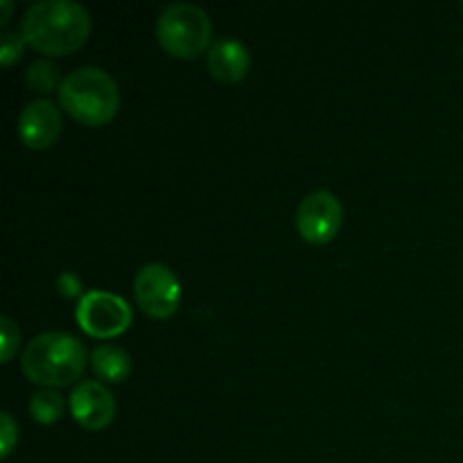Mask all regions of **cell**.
Wrapping results in <instances>:
<instances>
[{
    "label": "cell",
    "instance_id": "cell-16",
    "mask_svg": "<svg viewBox=\"0 0 463 463\" xmlns=\"http://www.w3.org/2000/svg\"><path fill=\"white\" fill-rule=\"evenodd\" d=\"M18 443V425L16 420L12 419L9 411H3L0 414V457L7 459L14 452V446Z\"/></svg>",
    "mask_w": 463,
    "mask_h": 463
},
{
    "label": "cell",
    "instance_id": "cell-3",
    "mask_svg": "<svg viewBox=\"0 0 463 463\" xmlns=\"http://www.w3.org/2000/svg\"><path fill=\"white\" fill-rule=\"evenodd\" d=\"M89 353L84 344L68 333H43L30 339L21 355L23 373L45 389L66 387L86 369Z\"/></svg>",
    "mask_w": 463,
    "mask_h": 463
},
{
    "label": "cell",
    "instance_id": "cell-4",
    "mask_svg": "<svg viewBox=\"0 0 463 463\" xmlns=\"http://www.w3.org/2000/svg\"><path fill=\"white\" fill-rule=\"evenodd\" d=\"M156 41L170 57L197 59L211 50V16L194 3H172L158 14Z\"/></svg>",
    "mask_w": 463,
    "mask_h": 463
},
{
    "label": "cell",
    "instance_id": "cell-6",
    "mask_svg": "<svg viewBox=\"0 0 463 463\" xmlns=\"http://www.w3.org/2000/svg\"><path fill=\"white\" fill-rule=\"evenodd\" d=\"M134 297L140 310L152 319H170L181 303V283L163 262L140 267L134 279Z\"/></svg>",
    "mask_w": 463,
    "mask_h": 463
},
{
    "label": "cell",
    "instance_id": "cell-10",
    "mask_svg": "<svg viewBox=\"0 0 463 463\" xmlns=\"http://www.w3.org/2000/svg\"><path fill=\"white\" fill-rule=\"evenodd\" d=\"M251 57L238 39H220L208 50V71L222 84H238L249 75Z\"/></svg>",
    "mask_w": 463,
    "mask_h": 463
},
{
    "label": "cell",
    "instance_id": "cell-15",
    "mask_svg": "<svg viewBox=\"0 0 463 463\" xmlns=\"http://www.w3.org/2000/svg\"><path fill=\"white\" fill-rule=\"evenodd\" d=\"M0 335H3V364H9L14 357V353L18 351V344H21V330H18L16 321L9 319V317H3L0 319Z\"/></svg>",
    "mask_w": 463,
    "mask_h": 463
},
{
    "label": "cell",
    "instance_id": "cell-17",
    "mask_svg": "<svg viewBox=\"0 0 463 463\" xmlns=\"http://www.w3.org/2000/svg\"><path fill=\"white\" fill-rule=\"evenodd\" d=\"M0 7H3V16H0V23H7V21H9V14H12L14 5L9 3V0H3V3H0Z\"/></svg>",
    "mask_w": 463,
    "mask_h": 463
},
{
    "label": "cell",
    "instance_id": "cell-8",
    "mask_svg": "<svg viewBox=\"0 0 463 463\" xmlns=\"http://www.w3.org/2000/svg\"><path fill=\"white\" fill-rule=\"evenodd\" d=\"M72 419L89 432H102L116 419V398L107 384L98 380H81L68 396Z\"/></svg>",
    "mask_w": 463,
    "mask_h": 463
},
{
    "label": "cell",
    "instance_id": "cell-13",
    "mask_svg": "<svg viewBox=\"0 0 463 463\" xmlns=\"http://www.w3.org/2000/svg\"><path fill=\"white\" fill-rule=\"evenodd\" d=\"M25 81L36 93H52V90H59V86H61L59 68L52 61H48V59H39V61L32 63L25 72Z\"/></svg>",
    "mask_w": 463,
    "mask_h": 463
},
{
    "label": "cell",
    "instance_id": "cell-9",
    "mask_svg": "<svg viewBox=\"0 0 463 463\" xmlns=\"http://www.w3.org/2000/svg\"><path fill=\"white\" fill-rule=\"evenodd\" d=\"M61 111L50 99H32L18 116V138L27 149H48L57 143L61 134Z\"/></svg>",
    "mask_w": 463,
    "mask_h": 463
},
{
    "label": "cell",
    "instance_id": "cell-18",
    "mask_svg": "<svg viewBox=\"0 0 463 463\" xmlns=\"http://www.w3.org/2000/svg\"><path fill=\"white\" fill-rule=\"evenodd\" d=\"M461 9H463V3H461Z\"/></svg>",
    "mask_w": 463,
    "mask_h": 463
},
{
    "label": "cell",
    "instance_id": "cell-5",
    "mask_svg": "<svg viewBox=\"0 0 463 463\" xmlns=\"http://www.w3.org/2000/svg\"><path fill=\"white\" fill-rule=\"evenodd\" d=\"M77 326L84 330L89 337L95 339H113L127 333L131 326V307L122 297L113 292L93 289L80 298L75 310Z\"/></svg>",
    "mask_w": 463,
    "mask_h": 463
},
{
    "label": "cell",
    "instance_id": "cell-12",
    "mask_svg": "<svg viewBox=\"0 0 463 463\" xmlns=\"http://www.w3.org/2000/svg\"><path fill=\"white\" fill-rule=\"evenodd\" d=\"M66 410V401L54 389H43V392L32 393L30 398V416L41 425L57 423Z\"/></svg>",
    "mask_w": 463,
    "mask_h": 463
},
{
    "label": "cell",
    "instance_id": "cell-2",
    "mask_svg": "<svg viewBox=\"0 0 463 463\" xmlns=\"http://www.w3.org/2000/svg\"><path fill=\"white\" fill-rule=\"evenodd\" d=\"M59 107L86 127H104L120 109V90L104 68L81 66L68 72L57 90Z\"/></svg>",
    "mask_w": 463,
    "mask_h": 463
},
{
    "label": "cell",
    "instance_id": "cell-1",
    "mask_svg": "<svg viewBox=\"0 0 463 463\" xmlns=\"http://www.w3.org/2000/svg\"><path fill=\"white\" fill-rule=\"evenodd\" d=\"M21 34L36 52L68 57L89 39L90 14L72 0H41L23 14Z\"/></svg>",
    "mask_w": 463,
    "mask_h": 463
},
{
    "label": "cell",
    "instance_id": "cell-14",
    "mask_svg": "<svg viewBox=\"0 0 463 463\" xmlns=\"http://www.w3.org/2000/svg\"><path fill=\"white\" fill-rule=\"evenodd\" d=\"M25 39H23L21 32H14V30H5L0 34V63L3 66H12L16 63L18 59L23 57L25 52Z\"/></svg>",
    "mask_w": 463,
    "mask_h": 463
},
{
    "label": "cell",
    "instance_id": "cell-11",
    "mask_svg": "<svg viewBox=\"0 0 463 463\" xmlns=\"http://www.w3.org/2000/svg\"><path fill=\"white\" fill-rule=\"evenodd\" d=\"M90 369L104 383L120 384L131 373V355L120 346L99 344L90 353Z\"/></svg>",
    "mask_w": 463,
    "mask_h": 463
},
{
    "label": "cell",
    "instance_id": "cell-7",
    "mask_svg": "<svg viewBox=\"0 0 463 463\" xmlns=\"http://www.w3.org/2000/svg\"><path fill=\"white\" fill-rule=\"evenodd\" d=\"M344 224V206L330 190L306 194L297 208V229L306 242L328 244L337 238Z\"/></svg>",
    "mask_w": 463,
    "mask_h": 463
}]
</instances>
